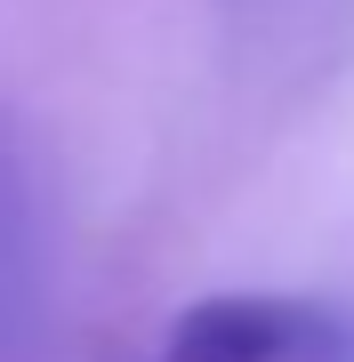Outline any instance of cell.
Wrapping results in <instances>:
<instances>
[{
	"instance_id": "obj_1",
	"label": "cell",
	"mask_w": 354,
	"mask_h": 362,
	"mask_svg": "<svg viewBox=\"0 0 354 362\" xmlns=\"http://www.w3.org/2000/svg\"><path fill=\"white\" fill-rule=\"evenodd\" d=\"M65 209L57 169L16 113H0V362H57V290H65Z\"/></svg>"
},
{
	"instance_id": "obj_2",
	"label": "cell",
	"mask_w": 354,
	"mask_h": 362,
	"mask_svg": "<svg viewBox=\"0 0 354 362\" xmlns=\"http://www.w3.org/2000/svg\"><path fill=\"white\" fill-rule=\"evenodd\" d=\"M153 362H354V322L306 298H266V290H225L185 306Z\"/></svg>"
}]
</instances>
